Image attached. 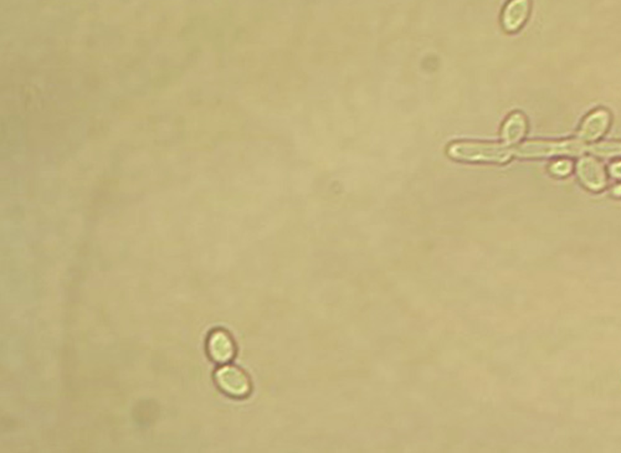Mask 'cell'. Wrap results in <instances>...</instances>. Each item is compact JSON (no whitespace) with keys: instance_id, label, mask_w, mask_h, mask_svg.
<instances>
[{"instance_id":"6da1fadb","label":"cell","mask_w":621,"mask_h":453,"mask_svg":"<svg viewBox=\"0 0 621 453\" xmlns=\"http://www.w3.org/2000/svg\"><path fill=\"white\" fill-rule=\"evenodd\" d=\"M449 155L455 159L468 162L506 163L515 155V147L507 144L455 143L450 145Z\"/></svg>"},{"instance_id":"7a4b0ae2","label":"cell","mask_w":621,"mask_h":453,"mask_svg":"<svg viewBox=\"0 0 621 453\" xmlns=\"http://www.w3.org/2000/svg\"><path fill=\"white\" fill-rule=\"evenodd\" d=\"M589 148L579 139L568 140H533L515 147V155L523 158L579 155Z\"/></svg>"},{"instance_id":"3957f363","label":"cell","mask_w":621,"mask_h":453,"mask_svg":"<svg viewBox=\"0 0 621 453\" xmlns=\"http://www.w3.org/2000/svg\"><path fill=\"white\" fill-rule=\"evenodd\" d=\"M214 380L224 394L235 399H244L251 393V380L244 370L234 365H223L214 373Z\"/></svg>"},{"instance_id":"277c9868","label":"cell","mask_w":621,"mask_h":453,"mask_svg":"<svg viewBox=\"0 0 621 453\" xmlns=\"http://www.w3.org/2000/svg\"><path fill=\"white\" fill-rule=\"evenodd\" d=\"M575 173L580 184L590 192H600L606 189L608 184L606 168L594 157H583L579 159Z\"/></svg>"},{"instance_id":"5b68a950","label":"cell","mask_w":621,"mask_h":453,"mask_svg":"<svg viewBox=\"0 0 621 453\" xmlns=\"http://www.w3.org/2000/svg\"><path fill=\"white\" fill-rule=\"evenodd\" d=\"M207 350L212 362L225 365L234 359L236 346L228 331L215 329L207 338Z\"/></svg>"},{"instance_id":"8992f818","label":"cell","mask_w":621,"mask_h":453,"mask_svg":"<svg viewBox=\"0 0 621 453\" xmlns=\"http://www.w3.org/2000/svg\"><path fill=\"white\" fill-rule=\"evenodd\" d=\"M610 113L606 110H598L590 113L580 124L578 132L579 140H582L583 143L599 140L610 127Z\"/></svg>"},{"instance_id":"52a82bcc","label":"cell","mask_w":621,"mask_h":453,"mask_svg":"<svg viewBox=\"0 0 621 453\" xmlns=\"http://www.w3.org/2000/svg\"><path fill=\"white\" fill-rule=\"evenodd\" d=\"M531 13L530 0H511L506 6L502 15V24L506 32H515L525 25Z\"/></svg>"},{"instance_id":"ba28073f","label":"cell","mask_w":621,"mask_h":453,"mask_svg":"<svg viewBox=\"0 0 621 453\" xmlns=\"http://www.w3.org/2000/svg\"><path fill=\"white\" fill-rule=\"evenodd\" d=\"M528 129L527 119L522 113H513L508 119L504 122L502 129V139L504 144L512 145L518 143L525 138Z\"/></svg>"},{"instance_id":"9c48e42d","label":"cell","mask_w":621,"mask_h":453,"mask_svg":"<svg viewBox=\"0 0 621 453\" xmlns=\"http://www.w3.org/2000/svg\"><path fill=\"white\" fill-rule=\"evenodd\" d=\"M590 152L603 157H616L621 155V142H609V143L595 144L590 147Z\"/></svg>"},{"instance_id":"30bf717a","label":"cell","mask_w":621,"mask_h":453,"mask_svg":"<svg viewBox=\"0 0 621 453\" xmlns=\"http://www.w3.org/2000/svg\"><path fill=\"white\" fill-rule=\"evenodd\" d=\"M572 171H573V164L568 159L557 160L549 166V171L552 173L553 176H558V178L568 176Z\"/></svg>"},{"instance_id":"8fae6325","label":"cell","mask_w":621,"mask_h":453,"mask_svg":"<svg viewBox=\"0 0 621 453\" xmlns=\"http://www.w3.org/2000/svg\"><path fill=\"white\" fill-rule=\"evenodd\" d=\"M610 176L621 180V162H615L611 164Z\"/></svg>"},{"instance_id":"7c38bea8","label":"cell","mask_w":621,"mask_h":453,"mask_svg":"<svg viewBox=\"0 0 621 453\" xmlns=\"http://www.w3.org/2000/svg\"><path fill=\"white\" fill-rule=\"evenodd\" d=\"M611 194L616 197H621V183L620 184H617L615 187L613 188V190H611Z\"/></svg>"}]
</instances>
